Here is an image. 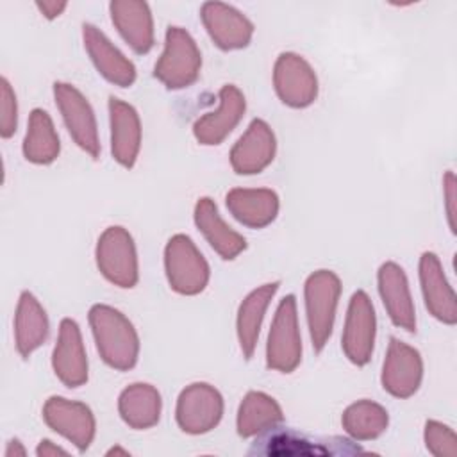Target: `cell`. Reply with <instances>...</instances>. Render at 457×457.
<instances>
[{
	"label": "cell",
	"mask_w": 457,
	"mask_h": 457,
	"mask_svg": "<svg viewBox=\"0 0 457 457\" xmlns=\"http://www.w3.org/2000/svg\"><path fill=\"white\" fill-rule=\"evenodd\" d=\"M164 271L170 287L186 296L202 293L211 277L205 257L186 234H175L168 239L164 246Z\"/></svg>",
	"instance_id": "obj_4"
},
{
	"label": "cell",
	"mask_w": 457,
	"mask_h": 457,
	"mask_svg": "<svg viewBox=\"0 0 457 457\" xmlns=\"http://www.w3.org/2000/svg\"><path fill=\"white\" fill-rule=\"evenodd\" d=\"M339 296L341 278L332 270H316L307 277L303 286L305 316L316 353L325 348L332 336Z\"/></svg>",
	"instance_id": "obj_2"
},
{
	"label": "cell",
	"mask_w": 457,
	"mask_h": 457,
	"mask_svg": "<svg viewBox=\"0 0 457 457\" xmlns=\"http://www.w3.org/2000/svg\"><path fill=\"white\" fill-rule=\"evenodd\" d=\"M48 316L30 291H21L14 314V343L18 353L27 359L48 337Z\"/></svg>",
	"instance_id": "obj_26"
},
{
	"label": "cell",
	"mask_w": 457,
	"mask_h": 457,
	"mask_svg": "<svg viewBox=\"0 0 457 457\" xmlns=\"http://www.w3.org/2000/svg\"><path fill=\"white\" fill-rule=\"evenodd\" d=\"M16 455L23 457V455H27V450L18 439H11L5 448V457H16Z\"/></svg>",
	"instance_id": "obj_36"
},
{
	"label": "cell",
	"mask_w": 457,
	"mask_h": 457,
	"mask_svg": "<svg viewBox=\"0 0 457 457\" xmlns=\"http://www.w3.org/2000/svg\"><path fill=\"white\" fill-rule=\"evenodd\" d=\"M54 98L71 139L89 157L98 159L102 146L95 111L87 98L68 82L54 84Z\"/></svg>",
	"instance_id": "obj_8"
},
{
	"label": "cell",
	"mask_w": 457,
	"mask_h": 457,
	"mask_svg": "<svg viewBox=\"0 0 457 457\" xmlns=\"http://www.w3.org/2000/svg\"><path fill=\"white\" fill-rule=\"evenodd\" d=\"M23 157L32 164H50L59 157L61 143L50 114L45 109H32L23 139Z\"/></svg>",
	"instance_id": "obj_29"
},
{
	"label": "cell",
	"mask_w": 457,
	"mask_h": 457,
	"mask_svg": "<svg viewBox=\"0 0 457 457\" xmlns=\"http://www.w3.org/2000/svg\"><path fill=\"white\" fill-rule=\"evenodd\" d=\"M195 225L211 245V248L225 261L236 259L246 248V239L234 230L220 214L216 204L209 196L198 198L195 205Z\"/></svg>",
	"instance_id": "obj_24"
},
{
	"label": "cell",
	"mask_w": 457,
	"mask_h": 457,
	"mask_svg": "<svg viewBox=\"0 0 457 457\" xmlns=\"http://www.w3.org/2000/svg\"><path fill=\"white\" fill-rule=\"evenodd\" d=\"M218 100V107L202 114L193 125V134L200 145H221L225 137L237 127L246 111L245 95L234 84L221 86Z\"/></svg>",
	"instance_id": "obj_14"
},
{
	"label": "cell",
	"mask_w": 457,
	"mask_h": 457,
	"mask_svg": "<svg viewBox=\"0 0 457 457\" xmlns=\"http://www.w3.org/2000/svg\"><path fill=\"white\" fill-rule=\"evenodd\" d=\"M111 154L123 168H132L141 148V120L134 105L109 96Z\"/></svg>",
	"instance_id": "obj_21"
},
{
	"label": "cell",
	"mask_w": 457,
	"mask_h": 457,
	"mask_svg": "<svg viewBox=\"0 0 457 457\" xmlns=\"http://www.w3.org/2000/svg\"><path fill=\"white\" fill-rule=\"evenodd\" d=\"M223 418V396L207 382L186 386L175 407V420L182 432L191 436L207 434L218 427Z\"/></svg>",
	"instance_id": "obj_9"
},
{
	"label": "cell",
	"mask_w": 457,
	"mask_h": 457,
	"mask_svg": "<svg viewBox=\"0 0 457 457\" xmlns=\"http://www.w3.org/2000/svg\"><path fill=\"white\" fill-rule=\"evenodd\" d=\"M420 286L427 311L445 325L457 323V298L450 286L443 264L434 252L420 257Z\"/></svg>",
	"instance_id": "obj_19"
},
{
	"label": "cell",
	"mask_w": 457,
	"mask_h": 457,
	"mask_svg": "<svg viewBox=\"0 0 457 457\" xmlns=\"http://www.w3.org/2000/svg\"><path fill=\"white\" fill-rule=\"evenodd\" d=\"M341 425L352 439L371 441L386 432L389 414L386 407L373 400H357L343 411Z\"/></svg>",
	"instance_id": "obj_30"
},
{
	"label": "cell",
	"mask_w": 457,
	"mask_h": 457,
	"mask_svg": "<svg viewBox=\"0 0 457 457\" xmlns=\"http://www.w3.org/2000/svg\"><path fill=\"white\" fill-rule=\"evenodd\" d=\"M375 334L377 316L373 303L366 291L359 289L350 298L341 337V348L352 364L364 366L370 362L375 346Z\"/></svg>",
	"instance_id": "obj_11"
},
{
	"label": "cell",
	"mask_w": 457,
	"mask_h": 457,
	"mask_svg": "<svg viewBox=\"0 0 457 457\" xmlns=\"http://www.w3.org/2000/svg\"><path fill=\"white\" fill-rule=\"evenodd\" d=\"M36 7L41 11V14L48 20L57 18L62 14V11L68 7L66 2H36Z\"/></svg>",
	"instance_id": "obj_35"
},
{
	"label": "cell",
	"mask_w": 457,
	"mask_h": 457,
	"mask_svg": "<svg viewBox=\"0 0 457 457\" xmlns=\"http://www.w3.org/2000/svg\"><path fill=\"white\" fill-rule=\"evenodd\" d=\"M278 286H280L278 280L262 284V286L255 287L253 291H250L245 296V300L239 303L237 318H236V332H237L239 348H241L245 359H252V355L255 352L266 309H268L271 298L275 296Z\"/></svg>",
	"instance_id": "obj_25"
},
{
	"label": "cell",
	"mask_w": 457,
	"mask_h": 457,
	"mask_svg": "<svg viewBox=\"0 0 457 457\" xmlns=\"http://www.w3.org/2000/svg\"><path fill=\"white\" fill-rule=\"evenodd\" d=\"M87 318L102 361L118 371L132 370L139 357V336L132 321L105 303H95Z\"/></svg>",
	"instance_id": "obj_1"
},
{
	"label": "cell",
	"mask_w": 457,
	"mask_h": 457,
	"mask_svg": "<svg viewBox=\"0 0 457 457\" xmlns=\"http://www.w3.org/2000/svg\"><path fill=\"white\" fill-rule=\"evenodd\" d=\"M228 212L248 228H264L275 221L280 207L278 195L268 187H234L227 193Z\"/></svg>",
	"instance_id": "obj_23"
},
{
	"label": "cell",
	"mask_w": 457,
	"mask_h": 457,
	"mask_svg": "<svg viewBox=\"0 0 457 457\" xmlns=\"http://www.w3.org/2000/svg\"><path fill=\"white\" fill-rule=\"evenodd\" d=\"M18 127V102L16 93L9 80L2 77L0 80V136L4 139L11 137Z\"/></svg>",
	"instance_id": "obj_32"
},
{
	"label": "cell",
	"mask_w": 457,
	"mask_h": 457,
	"mask_svg": "<svg viewBox=\"0 0 457 457\" xmlns=\"http://www.w3.org/2000/svg\"><path fill=\"white\" fill-rule=\"evenodd\" d=\"M302 361V336L298 327L296 298L286 295L275 311L268 341L266 366L278 373H291Z\"/></svg>",
	"instance_id": "obj_5"
},
{
	"label": "cell",
	"mask_w": 457,
	"mask_h": 457,
	"mask_svg": "<svg viewBox=\"0 0 457 457\" xmlns=\"http://www.w3.org/2000/svg\"><path fill=\"white\" fill-rule=\"evenodd\" d=\"M162 398L157 387L146 382L127 386L118 396L120 418L134 430H146L159 423Z\"/></svg>",
	"instance_id": "obj_27"
},
{
	"label": "cell",
	"mask_w": 457,
	"mask_h": 457,
	"mask_svg": "<svg viewBox=\"0 0 457 457\" xmlns=\"http://www.w3.org/2000/svg\"><path fill=\"white\" fill-rule=\"evenodd\" d=\"M362 452L359 445L343 437H311L277 427L257 436L250 448V453L259 455H352Z\"/></svg>",
	"instance_id": "obj_7"
},
{
	"label": "cell",
	"mask_w": 457,
	"mask_h": 457,
	"mask_svg": "<svg viewBox=\"0 0 457 457\" xmlns=\"http://www.w3.org/2000/svg\"><path fill=\"white\" fill-rule=\"evenodd\" d=\"M284 420L277 400L262 391H248L239 403L236 428L241 437H255L275 427Z\"/></svg>",
	"instance_id": "obj_28"
},
{
	"label": "cell",
	"mask_w": 457,
	"mask_h": 457,
	"mask_svg": "<svg viewBox=\"0 0 457 457\" xmlns=\"http://www.w3.org/2000/svg\"><path fill=\"white\" fill-rule=\"evenodd\" d=\"M96 266L114 286L130 289L139 280V262L136 243L125 227H107L96 243Z\"/></svg>",
	"instance_id": "obj_6"
},
{
	"label": "cell",
	"mask_w": 457,
	"mask_h": 457,
	"mask_svg": "<svg viewBox=\"0 0 457 457\" xmlns=\"http://www.w3.org/2000/svg\"><path fill=\"white\" fill-rule=\"evenodd\" d=\"M105 455H129V450H125V448H121V446H112L111 450H107V453Z\"/></svg>",
	"instance_id": "obj_37"
},
{
	"label": "cell",
	"mask_w": 457,
	"mask_h": 457,
	"mask_svg": "<svg viewBox=\"0 0 457 457\" xmlns=\"http://www.w3.org/2000/svg\"><path fill=\"white\" fill-rule=\"evenodd\" d=\"M423 439L427 450L436 457H455L457 455V436L455 432L436 420L425 423Z\"/></svg>",
	"instance_id": "obj_31"
},
{
	"label": "cell",
	"mask_w": 457,
	"mask_h": 457,
	"mask_svg": "<svg viewBox=\"0 0 457 457\" xmlns=\"http://www.w3.org/2000/svg\"><path fill=\"white\" fill-rule=\"evenodd\" d=\"M273 87L284 105L305 109L318 96V77L302 55L282 52L273 64Z\"/></svg>",
	"instance_id": "obj_10"
},
{
	"label": "cell",
	"mask_w": 457,
	"mask_h": 457,
	"mask_svg": "<svg viewBox=\"0 0 457 457\" xmlns=\"http://www.w3.org/2000/svg\"><path fill=\"white\" fill-rule=\"evenodd\" d=\"M202 54L193 36L182 27H168L164 50L154 66V77L168 89H184L196 82Z\"/></svg>",
	"instance_id": "obj_3"
},
{
	"label": "cell",
	"mask_w": 457,
	"mask_h": 457,
	"mask_svg": "<svg viewBox=\"0 0 457 457\" xmlns=\"http://www.w3.org/2000/svg\"><path fill=\"white\" fill-rule=\"evenodd\" d=\"M36 455L37 457H55V455H68V452L50 439H41L36 448Z\"/></svg>",
	"instance_id": "obj_34"
},
{
	"label": "cell",
	"mask_w": 457,
	"mask_h": 457,
	"mask_svg": "<svg viewBox=\"0 0 457 457\" xmlns=\"http://www.w3.org/2000/svg\"><path fill=\"white\" fill-rule=\"evenodd\" d=\"M443 195L446 204V216L450 230L455 234V175L453 171H446L443 177Z\"/></svg>",
	"instance_id": "obj_33"
},
{
	"label": "cell",
	"mask_w": 457,
	"mask_h": 457,
	"mask_svg": "<svg viewBox=\"0 0 457 457\" xmlns=\"http://www.w3.org/2000/svg\"><path fill=\"white\" fill-rule=\"evenodd\" d=\"M109 12L120 36L136 54H148L155 43L150 5L141 0H112Z\"/></svg>",
	"instance_id": "obj_22"
},
{
	"label": "cell",
	"mask_w": 457,
	"mask_h": 457,
	"mask_svg": "<svg viewBox=\"0 0 457 457\" xmlns=\"http://www.w3.org/2000/svg\"><path fill=\"white\" fill-rule=\"evenodd\" d=\"M277 139L271 127L255 118L230 150V166L237 175H255L266 170L275 159Z\"/></svg>",
	"instance_id": "obj_16"
},
{
	"label": "cell",
	"mask_w": 457,
	"mask_h": 457,
	"mask_svg": "<svg viewBox=\"0 0 457 457\" xmlns=\"http://www.w3.org/2000/svg\"><path fill=\"white\" fill-rule=\"evenodd\" d=\"M421 378L423 359L420 352L414 346L391 337L380 375L384 391L395 398H411L420 389Z\"/></svg>",
	"instance_id": "obj_13"
},
{
	"label": "cell",
	"mask_w": 457,
	"mask_h": 457,
	"mask_svg": "<svg viewBox=\"0 0 457 457\" xmlns=\"http://www.w3.org/2000/svg\"><path fill=\"white\" fill-rule=\"evenodd\" d=\"M43 420L54 432L75 445L79 452H86L95 439V414L82 402L50 396L43 405Z\"/></svg>",
	"instance_id": "obj_12"
},
{
	"label": "cell",
	"mask_w": 457,
	"mask_h": 457,
	"mask_svg": "<svg viewBox=\"0 0 457 457\" xmlns=\"http://www.w3.org/2000/svg\"><path fill=\"white\" fill-rule=\"evenodd\" d=\"M84 48L98 70V73L111 84L120 87H129L136 80V66L127 59L118 46L95 25H82Z\"/></svg>",
	"instance_id": "obj_18"
},
{
	"label": "cell",
	"mask_w": 457,
	"mask_h": 457,
	"mask_svg": "<svg viewBox=\"0 0 457 457\" xmlns=\"http://www.w3.org/2000/svg\"><path fill=\"white\" fill-rule=\"evenodd\" d=\"M200 18L209 37L225 52L241 50L252 41L253 23L234 5L205 2L200 7Z\"/></svg>",
	"instance_id": "obj_15"
},
{
	"label": "cell",
	"mask_w": 457,
	"mask_h": 457,
	"mask_svg": "<svg viewBox=\"0 0 457 457\" xmlns=\"http://www.w3.org/2000/svg\"><path fill=\"white\" fill-rule=\"evenodd\" d=\"M384 309L395 327L416 332V309L403 268L393 261L384 262L377 273Z\"/></svg>",
	"instance_id": "obj_20"
},
{
	"label": "cell",
	"mask_w": 457,
	"mask_h": 457,
	"mask_svg": "<svg viewBox=\"0 0 457 457\" xmlns=\"http://www.w3.org/2000/svg\"><path fill=\"white\" fill-rule=\"evenodd\" d=\"M55 377L66 387H80L87 382V355L80 327L71 318H62L57 343L52 353Z\"/></svg>",
	"instance_id": "obj_17"
}]
</instances>
